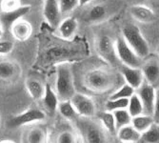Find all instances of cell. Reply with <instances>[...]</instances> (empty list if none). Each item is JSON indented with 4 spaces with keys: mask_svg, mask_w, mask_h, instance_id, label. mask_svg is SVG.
<instances>
[{
    "mask_svg": "<svg viewBox=\"0 0 159 143\" xmlns=\"http://www.w3.org/2000/svg\"><path fill=\"white\" fill-rule=\"evenodd\" d=\"M56 94L61 100H68L75 94V82L69 64L61 63L56 68Z\"/></svg>",
    "mask_w": 159,
    "mask_h": 143,
    "instance_id": "cell-1",
    "label": "cell"
},
{
    "mask_svg": "<svg viewBox=\"0 0 159 143\" xmlns=\"http://www.w3.org/2000/svg\"><path fill=\"white\" fill-rule=\"evenodd\" d=\"M122 36L141 59L149 55V44L137 26L133 24L125 25L122 29Z\"/></svg>",
    "mask_w": 159,
    "mask_h": 143,
    "instance_id": "cell-2",
    "label": "cell"
},
{
    "mask_svg": "<svg viewBox=\"0 0 159 143\" xmlns=\"http://www.w3.org/2000/svg\"><path fill=\"white\" fill-rule=\"evenodd\" d=\"M114 82V77L104 70H93L84 78L85 87L94 93H104L110 90Z\"/></svg>",
    "mask_w": 159,
    "mask_h": 143,
    "instance_id": "cell-3",
    "label": "cell"
},
{
    "mask_svg": "<svg viewBox=\"0 0 159 143\" xmlns=\"http://www.w3.org/2000/svg\"><path fill=\"white\" fill-rule=\"evenodd\" d=\"M115 50H116L118 59L123 64L129 67H140L141 58L126 42L123 36L118 37L115 41Z\"/></svg>",
    "mask_w": 159,
    "mask_h": 143,
    "instance_id": "cell-4",
    "label": "cell"
},
{
    "mask_svg": "<svg viewBox=\"0 0 159 143\" xmlns=\"http://www.w3.org/2000/svg\"><path fill=\"white\" fill-rule=\"evenodd\" d=\"M111 0H108L106 3H97L93 6L86 12L85 19L91 23H97L104 21L109 18L113 13L114 6L111 5L110 2Z\"/></svg>",
    "mask_w": 159,
    "mask_h": 143,
    "instance_id": "cell-5",
    "label": "cell"
},
{
    "mask_svg": "<svg viewBox=\"0 0 159 143\" xmlns=\"http://www.w3.org/2000/svg\"><path fill=\"white\" fill-rule=\"evenodd\" d=\"M45 117H46V114L43 111L39 109H35V108H31L25 111L24 113H19L17 116L11 118L8 122V126L10 128H18L29 123L41 121L45 118Z\"/></svg>",
    "mask_w": 159,
    "mask_h": 143,
    "instance_id": "cell-6",
    "label": "cell"
},
{
    "mask_svg": "<svg viewBox=\"0 0 159 143\" xmlns=\"http://www.w3.org/2000/svg\"><path fill=\"white\" fill-rule=\"evenodd\" d=\"M70 101L75 108L76 112L84 118H92L95 114V105L93 99L82 94L75 93Z\"/></svg>",
    "mask_w": 159,
    "mask_h": 143,
    "instance_id": "cell-7",
    "label": "cell"
},
{
    "mask_svg": "<svg viewBox=\"0 0 159 143\" xmlns=\"http://www.w3.org/2000/svg\"><path fill=\"white\" fill-rule=\"evenodd\" d=\"M62 12L59 2L57 0H44L43 16L48 25L52 28H57L61 22Z\"/></svg>",
    "mask_w": 159,
    "mask_h": 143,
    "instance_id": "cell-8",
    "label": "cell"
},
{
    "mask_svg": "<svg viewBox=\"0 0 159 143\" xmlns=\"http://www.w3.org/2000/svg\"><path fill=\"white\" fill-rule=\"evenodd\" d=\"M31 11L30 5H22L21 7L8 12H2L0 14V22H1L4 31H11V28L14 22L21 19L24 16Z\"/></svg>",
    "mask_w": 159,
    "mask_h": 143,
    "instance_id": "cell-9",
    "label": "cell"
},
{
    "mask_svg": "<svg viewBox=\"0 0 159 143\" xmlns=\"http://www.w3.org/2000/svg\"><path fill=\"white\" fill-rule=\"evenodd\" d=\"M97 51L106 61L111 64L115 63L118 59L116 50H115V43H113L112 40L107 35H103L99 38Z\"/></svg>",
    "mask_w": 159,
    "mask_h": 143,
    "instance_id": "cell-10",
    "label": "cell"
},
{
    "mask_svg": "<svg viewBox=\"0 0 159 143\" xmlns=\"http://www.w3.org/2000/svg\"><path fill=\"white\" fill-rule=\"evenodd\" d=\"M141 99L144 107V113L146 114L152 116L153 107H154V100H155V90L152 87V85L148 84H142L141 87L138 88L137 94Z\"/></svg>",
    "mask_w": 159,
    "mask_h": 143,
    "instance_id": "cell-11",
    "label": "cell"
},
{
    "mask_svg": "<svg viewBox=\"0 0 159 143\" xmlns=\"http://www.w3.org/2000/svg\"><path fill=\"white\" fill-rule=\"evenodd\" d=\"M121 74L125 78L126 82L134 89L140 88L141 85L143 84L144 75L142 69L136 67H129L123 64L121 67Z\"/></svg>",
    "mask_w": 159,
    "mask_h": 143,
    "instance_id": "cell-12",
    "label": "cell"
},
{
    "mask_svg": "<svg viewBox=\"0 0 159 143\" xmlns=\"http://www.w3.org/2000/svg\"><path fill=\"white\" fill-rule=\"evenodd\" d=\"M11 32L12 36L16 40L26 41L33 33V27L31 23H29L28 21L19 19L13 23L11 28Z\"/></svg>",
    "mask_w": 159,
    "mask_h": 143,
    "instance_id": "cell-13",
    "label": "cell"
},
{
    "mask_svg": "<svg viewBox=\"0 0 159 143\" xmlns=\"http://www.w3.org/2000/svg\"><path fill=\"white\" fill-rule=\"evenodd\" d=\"M129 12L135 20L142 23H151L155 19V14L153 11L143 5L132 6L129 9Z\"/></svg>",
    "mask_w": 159,
    "mask_h": 143,
    "instance_id": "cell-14",
    "label": "cell"
},
{
    "mask_svg": "<svg viewBox=\"0 0 159 143\" xmlns=\"http://www.w3.org/2000/svg\"><path fill=\"white\" fill-rule=\"evenodd\" d=\"M117 137L121 142L126 143H135L140 142L141 139V133L138 132L136 129L131 124L125 125L117 130Z\"/></svg>",
    "mask_w": 159,
    "mask_h": 143,
    "instance_id": "cell-15",
    "label": "cell"
},
{
    "mask_svg": "<svg viewBox=\"0 0 159 143\" xmlns=\"http://www.w3.org/2000/svg\"><path fill=\"white\" fill-rule=\"evenodd\" d=\"M77 20L74 17H67L62 20L57 27V32L63 39H70L77 30Z\"/></svg>",
    "mask_w": 159,
    "mask_h": 143,
    "instance_id": "cell-16",
    "label": "cell"
},
{
    "mask_svg": "<svg viewBox=\"0 0 159 143\" xmlns=\"http://www.w3.org/2000/svg\"><path fill=\"white\" fill-rule=\"evenodd\" d=\"M46 90H45V95L43 96V104H44V107L46 108V110L51 113H53L56 109L58 108V95L57 94L54 93V91L52 89L51 85L49 83H47L45 85Z\"/></svg>",
    "mask_w": 159,
    "mask_h": 143,
    "instance_id": "cell-17",
    "label": "cell"
},
{
    "mask_svg": "<svg viewBox=\"0 0 159 143\" xmlns=\"http://www.w3.org/2000/svg\"><path fill=\"white\" fill-rule=\"evenodd\" d=\"M26 88L27 91L34 99L39 100L42 99L45 95L46 87L40 81L33 78H29L26 80Z\"/></svg>",
    "mask_w": 159,
    "mask_h": 143,
    "instance_id": "cell-18",
    "label": "cell"
},
{
    "mask_svg": "<svg viewBox=\"0 0 159 143\" xmlns=\"http://www.w3.org/2000/svg\"><path fill=\"white\" fill-rule=\"evenodd\" d=\"M144 78L150 84H154L159 79V64L156 61H149L142 68Z\"/></svg>",
    "mask_w": 159,
    "mask_h": 143,
    "instance_id": "cell-19",
    "label": "cell"
},
{
    "mask_svg": "<svg viewBox=\"0 0 159 143\" xmlns=\"http://www.w3.org/2000/svg\"><path fill=\"white\" fill-rule=\"evenodd\" d=\"M153 123H154V120H153L152 116H150V114H146V113L139 114V116H136L133 118L132 119V125L141 134L146 132Z\"/></svg>",
    "mask_w": 159,
    "mask_h": 143,
    "instance_id": "cell-20",
    "label": "cell"
},
{
    "mask_svg": "<svg viewBox=\"0 0 159 143\" xmlns=\"http://www.w3.org/2000/svg\"><path fill=\"white\" fill-rule=\"evenodd\" d=\"M85 138L90 143H102L105 141L103 133L92 123L85 128Z\"/></svg>",
    "mask_w": 159,
    "mask_h": 143,
    "instance_id": "cell-21",
    "label": "cell"
},
{
    "mask_svg": "<svg viewBox=\"0 0 159 143\" xmlns=\"http://www.w3.org/2000/svg\"><path fill=\"white\" fill-rule=\"evenodd\" d=\"M98 118L100 119L101 123L106 128V130L111 133V135H116L117 134V128L116 124H115V119L112 112H102L99 113Z\"/></svg>",
    "mask_w": 159,
    "mask_h": 143,
    "instance_id": "cell-22",
    "label": "cell"
},
{
    "mask_svg": "<svg viewBox=\"0 0 159 143\" xmlns=\"http://www.w3.org/2000/svg\"><path fill=\"white\" fill-rule=\"evenodd\" d=\"M127 109H128L129 114H131L133 118L139 116V114H142L144 113L143 103H142L138 95L134 94L131 97L129 98V106Z\"/></svg>",
    "mask_w": 159,
    "mask_h": 143,
    "instance_id": "cell-23",
    "label": "cell"
},
{
    "mask_svg": "<svg viewBox=\"0 0 159 143\" xmlns=\"http://www.w3.org/2000/svg\"><path fill=\"white\" fill-rule=\"evenodd\" d=\"M58 109H59V112L62 116L69 120L75 119L78 114L75 108L74 107L73 103H71L70 99L62 100V101L58 104Z\"/></svg>",
    "mask_w": 159,
    "mask_h": 143,
    "instance_id": "cell-24",
    "label": "cell"
},
{
    "mask_svg": "<svg viewBox=\"0 0 159 143\" xmlns=\"http://www.w3.org/2000/svg\"><path fill=\"white\" fill-rule=\"evenodd\" d=\"M140 142L159 143V124L154 122L146 132L142 133Z\"/></svg>",
    "mask_w": 159,
    "mask_h": 143,
    "instance_id": "cell-25",
    "label": "cell"
},
{
    "mask_svg": "<svg viewBox=\"0 0 159 143\" xmlns=\"http://www.w3.org/2000/svg\"><path fill=\"white\" fill-rule=\"evenodd\" d=\"M113 116H114V119H115V124H116V128L117 130L119 128L131 124L132 123V119L133 117L129 114L128 109H119V110H115L112 112Z\"/></svg>",
    "mask_w": 159,
    "mask_h": 143,
    "instance_id": "cell-26",
    "label": "cell"
},
{
    "mask_svg": "<svg viewBox=\"0 0 159 143\" xmlns=\"http://www.w3.org/2000/svg\"><path fill=\"white\" fill-rule=\"evenodd\" d=\"M129 106V98L109 99L106 103V109L109 112H113L119 109H127Z\"/></svg>",
    "mask_w": 159,
    "mask_h": 143,
    "instance_id": "cell-27",
    "label": "cell"
},
{
    "mask_svg": "<svg viewBox=\"0 0 159 143\" xmlns=\"http://www.w3.org/2000/svg\"><path fill=\"white\" fill-rule=\"evenodd\" d=\"M46 133L40 128H34L28 134V142L31 143H42L46 141Z\"/></svg>",
    "mask_w": 159,
    "mask_h": 143,
    "instance_id": "cell-28",
    "label": "cell"
},
{
    "mask_svg": "<svg viewBox=\"0 0 159 143\" xmlns=\"http://www.w3.org/2000/svg\"><path fill=\"white\" fill-rule=\"evenodd\" d=\"M16 68L14 65L9 61L0 62V78L2 79H10L14 76Z\"/></svg>",
    "mask_w": 159,
    "mask_h": 143,
    "instance_id": "cell-29",
    "label": "cell"
},
{
    "mask_svg": "<svg viewBox=\"0 0 159 143\" xmlns=\"http://www.w3.org/2000/svg\"><path fill=\"white\" fill-rule=\"evenodd\" d=\"M134 94V88H133L131 85H129L128 83L124 84L122 87L113 93L109 99H116V98H129L133 95Z\"/></svg>",
    "mask_w": 159,
    "mask_h": 143,
    "instance_id": "cell-30",
    "label": "cell"
},
{
    "mask_svg": "<svg viewBox=\"0 0 159 143\" xmlns=\"http://www.w3.org/2000/svg\"><path fill=\"white\" fill-rule=\"evenodd\" d=\"M62 14H67L73 12L77 6H79V0H58Z\"/></svg>",
    "mask_w": 159,
    "mask_h": 143,
    "instance_id": "cell-31",
    "label": "cell"
},
{
    "mask_svg": "<svg viewBox=\"0 0 159 143\" xmlns=\"http://www.w3.org/2000/svg\"><path fill=\"white\" fill-rule=\"evenodd\" d=\"M21 6V0H1L0 1V7H1L2 12L12 11Z\"/></svg>",
    "mask_w": 159,
    "mask_h": 143,
    "instance_id": "cell-32",
    "label": "cell"
},
{
    "mask_svg": "<svg viewBox=\"0 0 159 143\" xmlns=\"http://www.w3.org/2000/svg\"><path fill=\"white\" fill-rule=\"evenodd\" d=\"M67 54V51L63 48H59V47H55L53 49H52L49 53H48V56L50 59H59L62 58Z\"/></svg>",
    "mask_w": 159,
    "mask_h": 143,
    "instance_id": "cell-33",
    "label": "cell"
},
{
    "mask_svg": "<svg viewBox=\"0 0 159 143\" xmlns=\"http://www.w3.org/2000/svg\"><path fill=\"white\" fill-rule=\"evenodd\" d=\"M152 118L154 122L159 124V89L155 91V100H154Z\"/></svg>",
    "mask_w": 159,
    "mask_h": 143,
    "instance_id": "cell-34",
    "label": "cell"
},
{
    "mask_svg": "<svg viewBox=\"0 0 159 143\" xmlns=\"http://www.w3.org/2000/svg\"><path fill=\"white\" fill-rule=\"evenodd\" d=\"M57 141L59 143H74L75 142V137L70 132H63L58 136V140Z\"/></svg>",
    "mask_w": 159,
    "mask_h": 143,
    "instance_id": "cell-35",
    "label": "cell"
},
{
    "mask_svg": "<svg viewBox=\"0 0 159 143\" xmlns=\"http://www.w3.org/2000/svg\"><path fill=\"white\" fill-rule=\"evenodd\" d=\"M13 49V43L11 41H0V54H8Z\"/></svg>",
    "mask_w": 159,
    "mask_h": 143,
    "instance_id": "cell-36",
    "label": "cell"
},
{
    "mask_svg": "<svg viewBox=\"0 0 159 143\" xmlns=\"http://www.w3.org/2000/svg\"><path fill=\"white\" fill-rule=\"evenodd\" d=\"M92 0H79V6L80 7H83V6H86L88 5Z\"/></svg>",
    "mask_w": 159,
    "mask_h": 143,
    "instance_id": "cell-37",
    "label": "cell"
},
{
    "mask_svg": "<svg viewBox=\"0 0 159 143\" xmlns=\"http://www.w3.org/2000/svg\"><path fill=\"white\" fill-rule=\"evenodd\" d=\"M3 31H4L3 26H2L1 22H0V38H1V36H2V35H3Z\"/></svg>",
    "mask_w": 159,
    "mask_h": 143,
    "instance_id": "cell-38",
    "label": "cell"
},
{
    "mask_svg": "<svg viewBox=\"0 0 159 143\" xmlns=\"http://www.w3.org/2000/svg\"><path fill=\"white\" fill-rule=\"evenodd\" d=\"M14 141L12 140H2V141H0V143H13Z\"/></svg>",
    "mask_w": 159,
    "mask_h": 143,
    "instance_id": "cell-39",
    "label": "cell"
},
{
    "mask_svg": "<svg viewBox=\"0 0 159 143\" xmlns=\"http://www.w3.org/2000/svg\"><path fill=\"white\" fill-rule=\"evenodd\" d=\"M0 124H1V113H0Z\"/></svg>",
    "mask_w": 159,
    "mask_h": 143,
    "instance_id": "cell-40",
    "label": "cell"
},
{
    "mask_svg": "<svg viewBox=\"0 0 159 143\" xmlns=\"http://www.w3.org/2000/svg\"><path fill=\"white\" fill-rule=\"evenodd\" d=\"M27 1H36V0H27Z\"/></svg>",
    "mask_w": 159,
    "mask_h": 143,
    "instance_id": "cell-41",
    "label": "cell"
},
{
    "mask_svg": "<svg viewBox=\"0 0 159 143\" xmlns=\"http://www.w3.org/2000/svg\"><path fill=\"white\" fill-rule=\"evenodd\" d=\"M157 52H158V55H159V47H158V50H157Z\"/></svg>",
    "mask_w": 159,
    "mask_h": 143,
    "instance_id": "cell-42",
    "label": "cell"
}]
</instances>
